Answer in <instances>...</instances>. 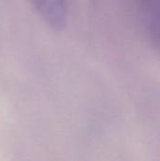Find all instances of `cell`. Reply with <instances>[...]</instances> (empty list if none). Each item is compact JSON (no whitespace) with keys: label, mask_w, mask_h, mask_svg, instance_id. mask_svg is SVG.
I'll return each mask as SVG.
<instances>
[{"label":"cell","mask_w":160,"mask_h":161,"mask_svg":"<svg viewBox=\"0 0 160 161\" xmlns=\"http://www.w3.org/2000/svg\"><path fill=\"white\" fill-rule=\"evenodd\" d=\"M40 17L53 29L61 30L66 25V0H30Z\"/></svg>","instance_id":"cell-1"},{"label":"cell","mask_w":160,"mask_h":161,"mask_svg":"<svg viewBox=\"0 0 160 161\" xmlns=\"http://www.w3.org/2000/svg\"><path fill=\"white\" fill-rule=\"evenodd\" d=\"M152 31L160 47V0H152Z\"/></svg>","instance_id":"cell-2"}]
</instances>
